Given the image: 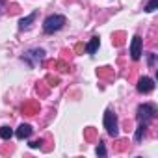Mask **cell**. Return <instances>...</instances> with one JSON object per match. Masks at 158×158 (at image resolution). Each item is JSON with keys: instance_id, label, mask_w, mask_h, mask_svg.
Instances as JSON below:
<instances>
[{"instance_id": "cell-1", "label": "cell", "mask_w": 158, "mask_h": 158, "mask_svg": "<svg viewBox=\"0 0 158 158\" xmlns=\"http://www.w3.org/2000/svg\"><path fill=\"white\" fill-rule=\"evenodd\" d=\"M63 24H65V17L63 15H50V17L45 19L43 30H45V34H54V32L61 30Z\"/></svg>"}, {"instance_id": "cell-2", "label": "cell", "mask_w": 158, "mask_h": 158, "mask_svg": "<svg viewBox=\"0 0 158 158\" xmlns=\"http://www.w3.org/2000/svg\"><path fill=\"white\" fill-rule=\"evenodd\" d=\"M154 114H156V106L154 104H141V106H138V119H139V123H145V125H149V121H152L154 119Z\"/></svg>"}, {"instance_id": "cell-3", "label": "cell", "mask_w": 158, "mask_h": 158, "mask_svg": "<svg viewBox=\"0 0 158 158\" xmlns=\"http://www.w3.org/2000/svg\"><path fill=\"white\" fill-rule=\"evenodd\" d=\"M104 128H106V132H108L110 136H114V138L119 134L117 117H115V114H114L112 110H106V112H104Z\"/></svg>"}, {"instance_id": "cell-4", "label": "cell", "mask_w": 158, "mask_h": 158, "mask_svg": "<svg viewBox=\"0 0 158 158\" xmlns=\"http://www.w3.org/2000/svg\"><path fill=\"white\" fill-rule=\"evenodd\" d=\"M154 89V80L149 76H143L139 78V82H138V91L139 93H151Z\"/></svg>"}, {"instance_id": "cell-5", "label": "cell", "mask_w": 158, "mask_h": 158, "mask_svg": "<svg viewBox=\"0 0 158 158\" xmlns=\"http://www.w3.org/2000/svg\"><path fill=\"white\" fill-rule=\"evenodd\" d=\"M130 56H132V60H139V58H141V37H139V35H134V37H132V43H130Z\"/></svg>"}, {"instance_id": "cell-6", "label": "cell", "mask_w": 158, "mask_h": 158, "mask_svg": "<svg viewBox=\"0 0 158 158\" xmlns=\"http://www.w3.org/2000/svg\"><path fill=\"white\" fill-rule=\"evenodd\" d=\"M30 134H32V127H30V125H21V127L17 128V132H15V136H17L19 139L30 138Z\"/></svg>"}, {"instance_id": "cell-7", "label": "cell", "mask_w": 158, "mask_h": 158, "mask_svg": "<svg viewBox=\"0 0 158 158\" xmlns=\"http://www.w3.org/2000/svg\"><path fill=\"white\" fill-rule=\"evenodd\" d=\"M35 17H37V11H34V13H30L28 17L21 19V23H19V28H21V30H26V28H30V24L35 21Z\"/></svg>"}, {"instance_id": "cell-8", "label": "cell", "mask_w": 158, "mask_h": 158, "mask_svg": "<svg viewBox=\"0 0 158 158\" xmlns=\"http://www.w3.org/2000/svg\"><path fill=\"white\" fill-rule=\"evenodd\" d=\"M99 45H101V39L95 35V37H91V41H89V45L86 47V50H88L89 54H95V52H97V48H99Z\"/></svg>"}, {"instance_id": "cell-9", "label": "cell", "mask_w": 158, "mask_h": 158, "mask_svg": "<svg viewBox=\"0 0 158 158\" xmlns=\"http://www.w3.org/2000/svg\"><path fill=\"white\" fill-rule=\"evenodd\" d=\"M28 58H35V60H43L45 58V50L43 48H35V50H30L23 60H28Z\"/></svg>"}, {"instance_id": "cell-10", "label": "cell", "mask_w": 158, "mask_h": 158, "mask_svg": "<svg viewBox=\"0 0 158 158\" xmlns=\"http://www.w3.org/2000/svg\"><path fill=\"white\" fill-rule=\"evenodd\" d=\"M13 136V130L10 127H0V138L2 139H10Z\"/></svg>"}, {"instance_id": "cell-11", "label": "cell", "mask_w": 158, "mask_h": 158, "mask_svg": "<svg viewBox=\"0 0 158 158\" xmlns=\"http://www.w3.org/2000/svg\"><path fill=\"white\" fill-rule=\"evenodd\" d=\"M145 128H147V125H145V123H141V125L138 127V130H136V141H139V139L143 138V134H145Z\"/></svg>"}, {"instance_id": "cell-12", "label": "cell", "mask_w": 158, "mask_h": 158, "mask_svg": "<svg viewBox=\"0 0 158 158\" xmlns=\"http://www.w3.org/2000/svg\"><path fill=\"white\" fill-rule=\"evenodd\" d=\"M158 8V0H151V2L147 4V8H145V11H149V13H152L154 10Z\"/></svg>"}, {"instance_id": "cell-13", "label": "cell", "mask_w": 158, "mask_h": 158, "mask_svg": "<svg viewBox=\"0 0 158 158\" xmlns=\"http://www.w3.org/2000/svg\"><path fill=\"white\" fill-rule=\"evenodd\" d=\"M104 154H106V149H104L102 143H99L97 145V156H104Z\"/></svg>"}, {"instance_id": "cell-14", "label": "cell", "mask_w": 158, "mask_h": 158, "mask_svg": "<svg viewBox=\"0 0 158 158\" xmlns=\"http://www.w3.org/2000/svg\"><path fill=\"white\" fill-rule=\"evenodd\" d=\"M39 145H41V139H35V141H32V143H30V147H32V149H37Z\"/></svg>"}, {"instance_id": "cell-15", "label": "cell", "mask_w": 158, "mask_h": 158, "mask_svg": "<svg viewBox=\"0 0 158 158\" xmlns=\"http://www.w3.org/2000/svg\"><path fill=\"white\" fill-rule=\"evenodd\" d=\"M154 63V54H149V65H152Z\"/></svg>"}, {"instance_id": "cell-16", "label": "cell", "mask_w": 158, "mask_h": 158, "mask_svg": "<svg viewBox=\"0 0 158 158\" xmlns=\"http://www.w3.org/2000/svg\"><path fill=\"white\" fill-rule=\"evenodd\" d=\"M4 4H6V0H0V11H2V8H4Z\"/></svg>"}]
</instances>
